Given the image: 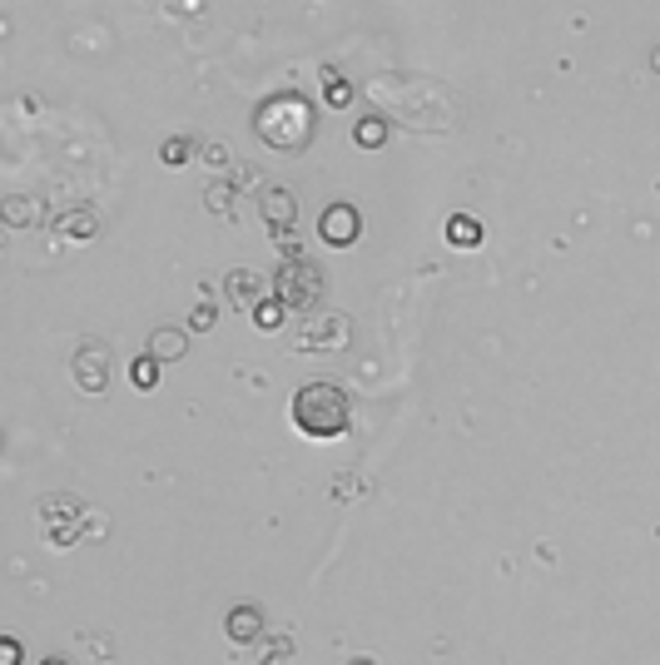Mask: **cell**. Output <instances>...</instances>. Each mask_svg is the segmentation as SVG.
<instances>
[{"label": "cell", "mask_w": 660, "mask_h": 665, "mask_svg": "<svg viewBox=\"0 0 660 665\" xmlns=\"http://www.w3.org/2000/svg\"><path fill=\"white\" fill-rule=\"evenodd\" d=\"M293 422H298V432H308V437H318V442H328V437H343L348 427H353V402L348 393L338 388V383H303L298 393H293Z\"/></svg>", "instance_id": "cell-1"}, {"label": "cell", "mask_w": 660, "mask_h": 665, "mask_svg": "<svg viewBox=\"0 0 660 665\" xmlns=\"http://www.w3.org/2000/svg\"><path fill=\"white\" fill-rule=\"evenodd\" d=\"M254 130H259V139L273 144V149H303L308 134H313V110H308L303 95H273V100L259 105Z\"/></svg>", "instance_id": "cell-2"}, {"label": "cell", "mask_w": 660, "mask_h": 665, "mask_svg": "<svg viewBox=\"0 0 660 665\" xmlns=\"http://www.w3.org/2000/svg\"><path fill=\"white\" fill-rule=\"evenodd\" d=\"M273 293H278L288 308H308V303H318V293H323V273H318V264H308V259L288 254V259L278 264Z\"/></svg>", "instance_id": "cell-3"}, {"label": "cell", "mask_w": 660, "mask_h": 665, "mask_svg": "<svg viewBox=\"0 0 660 665\" xmlns=\"http://www.w3.org/2000/svg\"><path fill=\"white\" fill-rule=\"evenodd\" d=\"M70 373L85 393H105L110 388V348L105 343H80V353L70 358Z\"/></svg>", "instance_id": "cell-4"}, {"label": "cell", "mask_w": 660, "mask_h": 665, "mask_svg": "<svg viewBox=\"0 0 660 665\" xmlns=\"http://www.w3.org/2000/svg\"><path fill=\"white\" fill-rule=\"evenodd\" d=\"M358 234H363V214H358L353 204H333V209H323V219H318V239H323V244L348 249V244H358Z\"/></svg>", "instance_id": "cell-5"}, {"label": "cell", "mask_w": 660, "mask_h": 665, "mask_svg": "<svg viewBox=\"0 0 660 665\" xmlns=\"http://www.w3.org/2000/svg\"><path fill=\"white\" fill-rule=\"evenodd\" d=\"M40 517H45V532L55 546H70V541H80V502L75 497H50L45 507H40Z\"/></svg>", "instance_id": "cell-6"}, {"label": "cell", "mask_w": 660, "mask_h": 665, "mask_svg": "<svg viewBox=\"0 0 660 665\" xmlns=\"http://www.w3.org/2000/svg\"><path fill=\"white\" fill-rule=\"evenodd\" d=\"M224 293H229L234 308H259L273 288L264 283V273H254V268H234V273L224 278Z\"/></svg>", "instance_id": "cell-7"}, {"label": "cell", "mask_w": 660, "mask_h": 665, "mask_svg": "<svg viewBox=\"0 0 660 665\" xmlns=\"http://www.w3.org/2000/svg\"><path fill=\"white\" fill-rule=\"evenodd\" d=\"M224 631H229L234 646H249V641L264 636V611H259V606H234L229 621H224Z\"/></svg>", "instance_id": "cell-8"}, {"label": "cell", "mask_w": 660, "mask_h": 665, "mask_svg": "<svg viewBox=\"0 0 660 665\" xmlns=\"http://www.w3.org/2000/svg\"><path fill=\"white\" fill-rule=\"evenodd\" d=\"M149 353H154L159 363H179V358L189 353V333H184V328H159V333L149 338Z\"/></svg>", "instance_id": "cell-9"}, {"label": "cell", "mask_w": 660, "mask_h": 665, "mask_svg": "<svg viewBox=\"0 0 660 665\" xmlns=\"http://www.w3.org/2000/svg\"><path fill=\"white\" fill-rule=\"evenodd\" d=\"M264 219L268 229H293V194L288 189H264Z\"/></svg>", "instance_id": "cell-10"}, {"label": "cell", "mask_w": 660, "mask_h": 665, "mask_svg": "<svg viewBox=\"0 0 660 665\" xmlns=\"http://www.w3.org/2000/svg\"><path fill=\"white\" fill-rule=\"evenodd\" d=\"M447 239H452V249H477L482 244V224L472 214H452L447 219Z\"/></svg>", "instance_id": "cell-11"}, {"label": "cell", "mask_w": 660, "mask_h": 665, "mask_svg": "<svg viewBox=\"0 0 660 665\" xmlns=\"http://www.w3.org/2000/svg\"><path fill=\"white\" fill-rule=\"evenodd\" d=\"M60 229H65V239H95L100 219H95V209H70Z\"/></svg>", "instance_id": "cell-12"}, {"label": "cell", "mask_w": 660, "mask_h": 665, "mask_svg": "<svg viewBox=\"0 0 660 665\" xmlns=\"http://www.w3.org/2000/svg\"><path fill=\"white\" fill-rule=\"evenodd\" d=\"M353 139H358L363 149H383V144H388V120H378V115L358 120V125H353Z\"/></svg>", "instance_id": "cell-13"}, {"label": "cell", "mask_w": 660, "mask_h": 665, "mask_svg": "<svg viewBox=\"0 0 660 665\" xmlns=\"http://www.w3.org/2000/svg\"><path fill=\"white\" fill-rule=\"evenodd\" d=\"M283 313H288V303H283L278 293H268L264 303L254 308V323H259L264 333H273V328H283Z\"/></svg>", "instance_id": "cell-14"}, {"label": "cell", "mask_w": 660, "mask_h": 665, "mask_svg": "<svg viewBox=\"0 0 660 665\" xmlns=\"http://www.w3.org/2000/svg\"><path fill=\"white\" fill-rule=\"evenodd\" d=\"M159 368H164V363H159L154 353H139V358H134V363H130V378H134V388H144V393H149V388L159 383Z\"/></svg>", "instance_id": "cell-15"}, {"label": "cell", "mask_w": 660, "mask_h": 665, "mask_svg": "<svg viewBox=\"0 0 660 665\" xmlns=\"http://www.w3.org/2000/svg\"><path fill=\"white\" fill-rule=\"evenodd\" d=\"M214 318H219V308H214V303H194V313H189V333H209V328H214Z\"/></svg>", "instance_id": "cell-16"}, {"label": "cell", "mask_w": 660, "mask_h": 665, "mask_svg": "<svg viewBox=\"0 0 660 665\" xmlns=\"http://www.w3.org/2000/svg\"><path fill=\"white\" fill-rule=\"evenodd\" d=\"M30 209H35L30 199H5V219H10L15 229H20V224H30Z\"/></svg>", "instance_id": "cell-17"}, {"label": "cell", "mask_w": 660, "mask_h": 665, "mask_svg": "<svg viewBox=\"0 0 660 665\" xmlns=\"http://www.w3.org/2000/svg\"><path fill=\"white\" fill-rule=\"evenodd\" d=\"M189 149H194L189 139H169L159 154H164V164H184V159H189Z\"/></svg>", "instance_id": "cell-18"}, {"label": "cell", "mask_w": 660, "mask_h": 665, "mask_svg": "<svg viewBox=\"0 0 660 665\" xmlns=\"http://www.w3.org/2000/svg\"><path fill=\"white\" fill-rule=\"evenodd\" d=\"M229 204H234V189H229V184H214V189H209V209H214V214H224Z\"/></svg>", "instance_id": "cell-19"}, {"label": "cell", "mask_w": 660, "mask_h": 665, "mask_svg": "<svg viewBox=\"0 0 660 665\" xmlns=\"http://www.w3.org/2000/svg\"><path fill=\"white\" fill-rule=\"evenodd\" d=\"M348 100H353V90H348V85H343V80L333 75V85H328V105H338V110H343Z\"/></svg>", "instance_id": "cell-20"}, {"label": "cell", "mask_w": 660, "mask_h": 665, "mask_svg": "<svg viewBox=\"0 0 660 665\" xmlns=\"http://www.w3.org/2000/svg\"><path fill=\"white\" fill-rule=\"evenodd\" d=\"M288 651H293V646H288V641L278 636V641H268V646H264V656H259V661H264V665H273V661H283Z\"/></svg>", "instance_id": "cell-21"}, {"label": "cell", "mask_w": 660, "mask_h": 665, "mask_svg": "<svg viewBox=\"0 0 660 665\" xmlns=\"http://www.w3.org/2000/svg\"><path fill=\"white\" fill-rule=\"evenodd\" d=\"M0 665H20V641H15V636L0 641Z\"/></svg>", "instance_id": "cell-22"}, {"label": "cell", "mask_w": 660, "mask_h": 665, "mask_svg": "<svg viewBox=\"0 0 660 665\" xmlns=\"http://www.w3.org/2000/svg\"><path fill=\"white\" fill-rule=\"evenodd\" d=\"M204 159H209V164H224L229 149H224V144H204Z\"/></svg>", "instance_id": "cell-23"}, {"label": "cell", "mask_w": 660, "mask_h": 665, "mask_svg": "<svg viewBox=\"0 0 660 665\" xmlns=\"http://www.w3.org/2000/svg\"><path fill=\"white\" fill-rule=\"evenodd\" d=\"M40 665H70L65 656H50V661H40Z\"/></svg>", "instance_id": "cell-24"}, {"label": "cell", "mask_w": 660, "mask_h": 665, "mask_svg": "<svg viewBox=\"0 0 660 665\" xmlns=\"http://www.w3.org/2000/svg\"><path fill=\"white\" fill-rule=\"evenodd\" d=\"M651 70H656V75H660V50H656V55H651Z\"/></svg>", "instance_id": "cell-25"}, {"label": "cell", "mask_w": 660, "mask_h": 665, "mask_svg": "<svg viewBox=\"0 0 660 665\" xmlns=\"http://www.w3.org/2000/svg\"><path fill=\"white\" fill-rule=\"evenodd\" d=\"M348 665H378V661H368V656H358V661H348Z\"/></svg>", "instance_id": "cell-26"}]
</instances>
